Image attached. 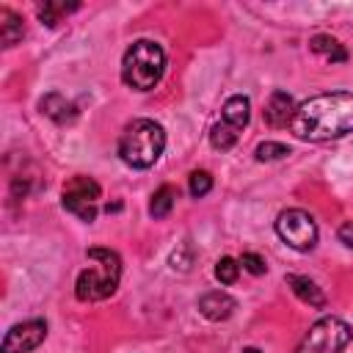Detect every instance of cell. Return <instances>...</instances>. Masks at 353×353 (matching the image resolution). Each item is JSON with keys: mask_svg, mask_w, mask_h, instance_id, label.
Returning a JSON list of instances; mask_svg holds the SVG:
<instances>
[{"mask_svg": "<svg viewBox=\"0 0 353 353\" xmlns=\"http://www.w3.org/2000/svg\"><path fill=\"white\" fill-rule=\"evenodd\" d=\"M80 8V3H63V0H44V3H39V8H36V14H39V19L47 25V28H52V25H58L66 14H72V11H77Z\"/></svg>", "mask_w": 353, "mask_h": 353, "instance_id": "obj_15", "label": "cell"}, {"mask_svg": "<svg viewBox=\"0 0 353 353\" xmlns=\"http://www.w3.org/2000/svg\"><path fill=\"white\" fill-rule=\"evenodd\" d=\"M165 72V52L157 41L138 39L121 58V80L135 91H149Z\"/></svg>", "mask_w": 353, "mask_h": 353, "instance_id": "obj_4", "label": "cell"}, {"mask_svg": "<svg viewBox=\"0 0 353 353\" xmlns=\"http://www.w3.org/2000/svg\"><path fill=\"white\" fill-rule=\"evenodd\" d=\"M47 336V323L44 320H25L17 323L6 331L3 336V353H30L36 350Z\"/></svg>", "mask_w": 353, "mask_h": 353, "instance_id": "obj_8", "label": "cell"}, {"mask_svg": "<svg viewBox=\"0 0 353 353\" xmlns=\"http://www.w3.org/2000/svg\"><path fill=\"white\" fill-rule=\"evenodd\" d=\"M295 102H292V97L287 94V91H273L270 94V99L265 102V121H268V127H273V130H279V127H290V121H292V116H295Z\"/></svg>", "mask_w": 353, "mask_h": 353, "instance_id": "obj_9", "label": "cell"}, {"mask_svg": "<svg viewBox=\"0 0 353 353\" xmlns=\"http://www.w3.org/2000/svg\"><path fill=\"white\" fill-rule=\"evenodd\" d=\"M290 130L301 141H336L353 132V94L350 91H328L309 97L295 108Z\"/></svg>", "mask_w": 353, "mask_h": 353, "instance_id": "obj_1", "label": "cell"}, {"mask_svg": "<svg viewBox=\"0 0 353 353\" xmlns=\"http://www.w3.org/2000/svg\"><path fill=\"white\" fill-rule=\"evenodd\" d=\"M22 36H25L22 17L14 14L11 8H0V41H3V47H14Z\"/></svg>", "mask_w": 353, "mask_h": 353, "instance_id": "obj_14", "label": "cell"}, {"mask_svg": "<svg viewBox=\"0 0 353 353\" xmlns=\"http://www.w3.org/2000/svg\"><path fill=\"white\" fill-rule=\"evenodd\" d=\"M99 196H102V190H99V185L91 176H72L63 185L61 201H63V207L72 215H77L80 221L91 223L97 218V201H99Z\"/></svg>", "mask_w": 353, "mask_h": 353, "instance_id": "obj_7", "label": "cell"}, {"mask_svg": "<svg viewBox=\"0 0 353 353\" xmlns=\"http://www.w3.org/2000/svg\"><path fill=\"white\" fill-rule=\"evenodd\" d=\"M276 234L295 251H312L317 243V223L306 210H284L276 218Z\"/></svg>", "mask_w": 353, "mask_h": 353, "instance_id": "obj_6", "label": "cell"}, {"mask_svg": "<svg viewBox=\"0 0 353 353\" xmlns=\"http://www.w3.org/2000/svg\"><path fill=\"white\" fill-rule=\"evenodd\" d=\"M243 353H262V350H259V347H245Z\"/></svg>", "mask_w": 353, "mask_h": 353, "instance_id": "obj_24", "label": "cell"}, {"mask_svg": "<svg viewBox=\"0 0 353 353\" xmlns=\"http://www.w3.org/2000/svg\"><path fill=\"white\" fill-rule=\"evenodd\" d=\"M188 190H190L193 199L207 196V193L212 190V176H210V171H193V174L188 176Z\"/></svg>", "mask_w": 353, "mask_h": 353, "instance_id": "obj_20", "label": "cell"}, {"mask_svg": "<svg viewBox=\"0 0 353 353\" xmlns=\"http://www.w3.org/2000/svg\"><path fill=\"white\" fill-rule=\"evenodd\" d=\"M240 265L251 273V276H262L265 270H268V265H265V259L259 256V254H254V251H245L243 256H240Z\"/></svg>", "mask_w": 353, "mask_h": 353, "instance_id": "obj_22", "label": "cell"}, {"mask_svg": "<svg viewBox=\"0 0 353 353\" xmlns=\"http://www.w3.org/2000/svg\"><path fill=\"white\" fill-rule=\"evenodd\" d=\"M309 47H312V52H317V55H325L328 61H336V63L347 61V50H345V47H342V44H339L334 36L317 33V36H312Z\"/></svg>", "mask_w": 353, "mask_h": 353, "instance_id": "obj_16", "label": "cell"}, {"mask_svg": "<svg viewBox=\"0 0 353 353\" xmlns=\"http://www.w3.org/2000/svg\"><path fill=\"white\" fill-rule=\"evenodd\" d=\"M165 149V130L152 119H132L119 138V157L132 168H149Z\"/></svg>", "mask_w": 353, "mask_h": 353, "instance_id": "obj_3", "label": "cell"}, {"mask_svg": "<svg viewBox=\"0 0 353 353\" xmlns=\"http://www.w3.org/2000/svg\"><path fill=\"white\" fill-rule=\"evenodd\" d=\"M256 160H262V163H270V160H281V157H287L290 154V149L284 146V143H279V141H265V143H259L256 146Z\"/></svg>", "mask_w": 353, "mask_h": 353, "instance_id": "obj_21", "label": "cell"}, {"mask_svg": "<svg viewBox=\"0 0 353 353\" xmlns=\"http://www.w3.org/2000/svg\"><path fill=\"white\" fill-rule=\"evenodd\" d=\"M39 108H41V113L50 116L55 124H72V121L77 119V108H74V102L66 99V97L58 94V91H50L47 97H41Z\"/></svg>", "mask_w": 353, "mask_h": 353, "instance_id": "obj_11", "label": "cell"}, {"mask_svg": "<svg viewBox=\"0 0 353 353\" xmlns=\"http://www.w3.org/2000/svg\"><path fill=\"white\" fill-rule=\"evenodd\" d=\"M174 201H176V188L160 185V188L154 190L152 201H149V215H152V218H165V215L171 212Z\"/></svg>", "mask_w": 353, "mask_h": 353, "instance_id": "obj_17", "label": "cell"}, {"mask_svg": "<svg viewBox=\"0 0 353 353\" xmlns=\"http://www.w3.org/2000/svg\"><path fill=\"white\" fill-rule=\"evenodd\" d=\"M353 339V331L339 317H320L301 339L295 353H342L347 342Z\"/></svg>", "mask_w": 353, "mask_h": 353, "instance_id": "obj_5", "label": "cell"}, {"mask_svg": "<svg viewBox=\"0 0 353 353\" xmlns=\"http://www.w3.org/2000/svg\"><path fill=\"white\" fill-rule=\"evenodd\" d=\"M336 234H339V240H342L347 248H353V221H345Z\"/></svg>", "mask_w": 353, "mask_h": 353, "instance_id": "obj_23", "label": "cell"}, {"mask_svg": "<svg viewBox=\"0 0 353 353\" xmlns=\"http://www.w3.org/2000/svg\"><path fill=\"white\" fill-rule=\"evenodd\" d=\"M121 281V256L113 248H88V268L80 270L74 281L77 301H105L116 292Z\"/></svg>", "mask_w": 353, "mask_h": 353, "instance_id": "obj_2", "label": "cell"}, {"mask_svg": "<svg viewBox=\"0 0 353 353\" xmlns=\"http://www.w3.org/2000/svg\"><path fill=\"white\" fill-rule=\"evenodd\" d=\"M248 119H251V102H248V97H243V94L229 97L226 105H223V119L221 121L226 127H232L234 132H243V127L248 124Z\"/></svg>", "mask_w": 353, "mask_h": 353, "instance_id": "obj_12", "label": "cell"}, {"mask_svg": "<svg viewBox=\"0 0 353 353\" xmlns=\"http://www.w3.org/2000/svg\"><path fill=\"white\" fill-rule=\"evenodd\" d=\"M287 287H290L303 303H309V306H314V309H323V306H325V295H323V290H320L312 279L298 276V273H287Z\"/></svg>", "mask_w": 353, "mask_h": 353, "instance_id": "obj_13", "label": "cell"}, {"mask_svg": "<svg viewBox=\"0 0 353 353\" xmlns=\"http://www.w3.org/2000/svg\"><path fill=\"white\" fill-rule=\"evenodd\" d=\"M237 138H240V132H234V130L226 127L223 121L212 124V130H210V143H212V149H221V152L232 149V146L237 143Z\"/></svg>", "mask_w": 353, "mask_h": 353, "instance_id": "obj_18", "label": "cell"}, {"mask_svg": "<svg viewBox=\"0 0 353 353\" xmlns=\"http://www.w3.org/2000/svg\"><path fill=\"white\" fill-rule=\"evenodd\" d=\"M237 276H240V262H237V259L221 256V259L215 262V279H218L221 284H234Z\"/></svg>", "mask_w": 353, "mask_h": 353, "instance_id": "obj_19", "label": "cell"}, {"mask_svg": "<svg viewBox=\"0 0 353 353\" xmlns=\"http://www.w3.org/2000/svg\"><path fill=\"white\" fill-rule=\"evenodd\" d=\"M237 309V301L229 295V292H221V290H212L207 295L199 298V312L212 320V323H221V320H229Z\"/></svg>", "mask_w": 353, "mask_h": 353, "instance_id": "obj_10", "label": "cell"}]
</instances>
